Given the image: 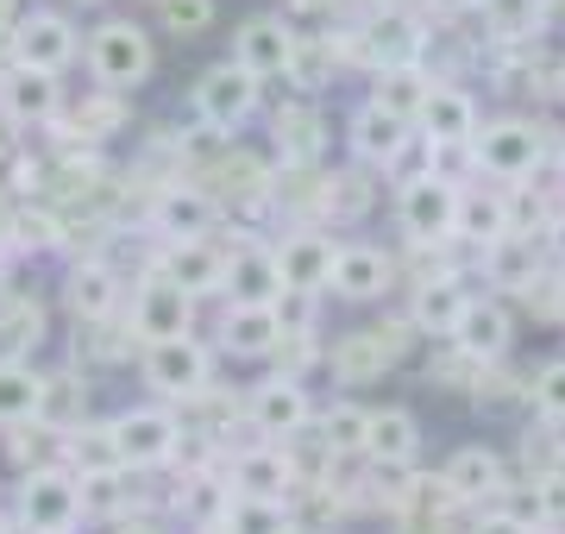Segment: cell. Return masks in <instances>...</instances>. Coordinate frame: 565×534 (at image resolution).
<instances>
[{
  "label": "cell",
  "mask_w": 565,
  "mask_h": 534,
  "mask_svg": "<svg viewBox=\"0 0 565 534\" xmlns=\"http://www.w3.org/2000/svg\"><path fill=\"white\" fill-rule=\"evenodd\" d=\"M245 421L264 434V440H296L302 428H315V396L296 371H277L245 391Z\"/></svg>",
  "instance_id": "30bf717a"
},
{
  "label": "cell",
  "mask_w": 565,
  "mask_h": 534,
  "mask_svg": "<svg viewBox=\"0 0 565 534\" xmlns=\"http://www.w3.org/2000/svg\"><path fill=\"white\" fill-rule=\"evenodd\" d=\"M553 321H565V265H559V277H553Z\"/></svg>",
  "instance_id": "c3c4849f"
},
{
  "label": "cell",
  "mask_w": 565,
  "mask_h": 534,
  "mask_svg": "<svg viewBox=\"0 0 565 534\" xmlns=\"http://www.w3.org/2000/svg\"><path fill=\"white\" fill-rule=\"evenodd\" d=\"M364 459H422V415L403 409V403L371 409V428H364Z\"/></svg>",
  "instance_id": "f546056e"
},
{
  "label": "cell",
  "mask_w": 565,
  "mask_h": 534,
  "mask_svg": "<svg viewBox=\"0 0 565 534\" xmlns=\"http://www.w3.org/2000/svg\"><path fill=\"white\" fill-rule=\"evenodd\" d=\"M553 195H559V207H565V151H559V189H553Z\"/></svg>",
  "instance_id": "816d5d0a"
},
{
  "label": "cell",
  "mask_w": 565,
  "mask_h": 534,
  "mask_svg": "<svg viewBox=\"0 0 565 534\" xmlns=\"http://www.w3.org/2000/svg\"><path fill=\"white\" fill-rule=\"evenodd\" d=\"M408 132H415V120H403V114H390V107H377V102H364V107H352V120H345V151H352V164L377 170Z\"/></svg>",
  "instance_id": "4316f807"
},
{
  "label": "cell",
  "mask_w": 565,
  "mask_h": 534,
  "mask_svg": "<svg viewBox=\"0 0 565 534\" xmlns=\"http://www.w3.org/2000/svg\"><path fill=\"white\" fill-rule=\"evenodd\" d=\"M446 340H452L471 365H503L509 352H515V309H509L497 289H471L459 328L446 333Z\"/></svg>",
  "instance_id": "9c48e42d"
},
{
  "label": "cell",
  "mask_w": 565,
  "mask_h": 534,
  "mask_svg": "<svg viewBox=\"0 0 565 534\" xmlns=\"http://www.w3.org/2000/svg\"><path fill=\"white\" fill-rule=\"evenodd\" d=\"M315 428H321V452L327 459H364V428H371V409L352 403V396H333L321 415H315Z\"/></svg>",
  "instance_id": "1f68e13d"
},
{
  "label": "cell",
  "mask_w": 565,
  "mask_h": 534,
  "mask_svg": "<svg viewBox=\"0 0 565 534\" xmlns=\"http://www.w3.org/2000/svg\"><path fill=\"white\" fill-rule=\"evenodd\" d=\"M527 403L541 421H565V359H546L534 377H527Z\"/></svg>",
  "instance_id": "ab89813d"
},
{
  "label": "cell",
  "mask_w": 565,
  "mask_h": 534,
  "mask_svg": "<svg viewBox=\"0 0 565 534\" xmlns=\"http://www.w3.org/2000/svg\"><path fill=\"white\" fill-rule=\"evenodd\" d=\"M527 528H534V515L509 510V503H478V515H471L465 534H527Z\"/></svg>",
  "instance_id": "bcb514c9"
},
{
  "label": "cell",
  "mask_w": 565,
  "mask_h": 534,
  "mask_svg": "<svg viewBox=\"0 0 565 534\" xmlns=\"http://www.w3.org/2000/svg\"><path fill=\"white\" fill-rule=\"evenodd\" d=\"M427 39H434V32H427V20L415 13V7L384 0L377 13H364L352 32H340L333 51H340L345 63H364V70H390V63H422Z\"/></svg>",
  "instance_id": "6da1fadb"
},
{
  "label": "cell",
  "mask_w": 565,
  "mask_h": 534,
  "mask_svg": "<svg viewBox=\"0 0 565 534\" xmlns=\"http://www.w3.org/2000/svg\"><path fill=\"white\" fill-rule=\"evenodd\" d=\"M403 359V346L390 340L384 328H371V333H345V340H333V346L321 352V365L340 377V384H371V377H384L390 365Z\"/></svg>",
  "instance_id": "d4e9b609"
},
{
  "label": "cell",
  "mask_w": 565,
  "mask_h": 534,
  "mask_svg": "<svg viewBox=\"0 0 565 534\" xmlns=\"http://www.w3.org/2000/svg\"><path fill=\"white\" fill-rule=\"evenodd\" d=\"M527 534H565V528H553V522H534V528H527Z\"/></svg>",
  "instance_id": "db71d44e"
},
{
  "label": "cell",
  "mask_w": 565,
  "mask_h": 534,
  "mask_svg": "<svg viewBox=\"0 0 565 534\" xmlns=\"http://www.w3.org/2000/svg\"><path fill=\"white\" fill-rule=\"evenodd\" d=\"M546 88H553V102H559V107H565V57H559V63H553V83H546Z\"/></svg>",
  "instance_id": "681fc988"
},
{
  "label": "cell",
  "mask_w": 565,
  "mask_h": 534,
  "mask_svg": "<svg viewBox=\"0 0 565 534\" xmlns=\"http://www.w3.org/2000/svg\"><path fill=\"white\" fill-rule=\"evenodd\" d=\"M82 57L102 88H139L158 70V44L139 20H102L95 32H82Z\"/></svg>",
  "instance_id": "3957f363"
},
{
  "label": "cell",
  "mask_w": 565,
  "mask_h": 534,
  "mask_svg": "<svg viewBox=\"0 0 565 534\" xmlns=\"http://www.w3.org/2000/svg\"><path fill=\"white\" fill-rule=\"evenodd\" d=\"M63 114V88L51 70H32V63H13L0 76V120L7 126H51Z\"/></svg>",
  "instance_id": "ac0fdd59"
},
{
  "label": "cell",
  "mask_w": 565,
  "mask_h": 534,
  "mask_svg": "<svg viewBox=\"0 0 565 534\" xmlns=\"http://www.w3.org/2000/svg\"><path fill=\"white\" fill-rule=\"evenodd\" d=\"M63 309L76 314V321H114L120 314V270L102 265V258H82V265H70V277H63Z\"/></svg>",
  "instance_id": "484cf974"
},
{
  "label": "cell",
  "mask_w": 565,
  "mask_h": 534,
  "mask_svg": "<svg viewBox=\"0 0 565 534\" xmlns=\"http://www.w3.org/2000/svg\"><path fill=\"white\" fill-rule=\"evenodd\" d=\"M541 258H546V246H534L527 233H503L497 246L478 252L484 289H497V296H527V289H541Z\"/></svg>",
  "instance_id": "603a6c76"
},
{
  "label": "cell",
  "mask_w": 565,
  "mask_h": 534,
  "mask_svg": "<svg viewBox=\"0 0 565 534\" xmlns=\"http://www.w3.org/2000/svg\"><path fill=\"white\" fill-rule=\"evenodd\" d=\"M139 377L145 391L163 396V403H189L214 384V346L202 333H170V340H145V359H139Z\"/></svg>",
  "instance_id": "7a4b0ae2"
},
{
  "label": "cell",
  "mask_w": 565,
  "mask_h": 534,
  "mask_svg": "<svg viewBox=\"0 0 565 534\" xmlns=\"http://www.w3.org/2000/svg\"><path fill=\"white\" fill-rule=\"evenodd\" d=\"M440 491L465 510H478L490 496L509 491V466H503V447H490V440H465V447L446 452L440 466Z\"/></svg>",
  "instance_id": "5bb4252c"
},
{
  "label": "cell",
  "mask_w": 565,
  "mask_h": 534,
  "mask_svg": "<svg viewBox=\"0 0 565 534\" xmlns=\"http://www.w3.org/2000/svg\"><path fill=\"white\" fill-rule=\"evenodd\" d=\"M471 145H478V177H490V183H527V177H541V164H546V126L541 120L503 114V120L478 126Z\"/></svg>",
  "instance_id": "277c9868"
},
{
  "label": "cell",
  "mask_w": 565,
  "mask_h": 534,
  "mask_svg": "<svg viewBox=\"0 0 565 534\" xmlns=\"http://www.w3.org/2000/svg\"><path fill=\"white\" fill-rule=\"evenodd\" d=\"M107 434H114V447H120V466H126V472H158V466H170V459L189 447V440H182L177 409H163V403L120 409L114 421H107Z\"/></svg>",
  "instance_id": "5b68a950"
},
{
  "label": "cell",
  "mask_w": 565,
  "mask_h": 534,
  "mask_svg": "<svg viewBox=\"0 0 565 534\" xmlns=\"http://www.w3.org/2000/svg\"><path fill=\"white\" fill-rule=\"evenodd\" d=\"M221 522L233 534H296V510L277 496H233Z\"/></svg>",
  "instance_id": "8d00e7d4"
},
{
  "label": "cell",
  "mask_w": 565,
  "mask_h": 534,
  "mask_svg": "<svg viewBox=\"0 0 565 534\" xmlns=\"http://www.w3.org/2000/svg\"><path fill=\"white\" fill-rule=\"evenodd\" d=\"M534 522L565 528V466H553V472L534 478Z\"/></svg>",
  "instance_id": "f6af8a7d"
},
{
  "label": "cell",
  "mask_w": 565,
  "mask_h": 534,
  "mask_svg": "<svg viewBox=\"0 0 565 534\" xmlns=\"http://www.w3.org/2000/svg\"><path fill=\"white\" fill-rule=\"evenodd\" d=\"M195 302H202V296H189L182 284H170V277L151 265V277L132 289L126 328H132L139 346H145V340H170V333H195Z\"/></svg>",
  "instance_id": "8fae6325"
},
{
  "label": "cell",
  "mask_w": 565,
  "mask_h": 534,
  "mask_svg": "<svg viewBox=\"0 0 565 534\" xmlns=\"http://www.w3.org/2000/svg\"><path fill=\"white\" fill-rule=\"evenodd\" d=\"M82 478V515H114L126 491V466H107V472H76Z\"/></svg>",
  "instance_id": "b9f144b4"
},
{
  "label": "cell",
  "mask_w": 565,
  "mask_h": 534,
  "mask_svg": "<svg viewBox=\"0 0 565 534\" xmlns=\"http://www.w3.org/2000/svg\"><path fill=\"white\" fill-rule=\"evenodd\" d=\"M503 233H515V226H509V189L465 183L459 189V221H452V239L471 246V252H484V246H497Z\"/></svg>",
  "instance_id": "83f0119b"
},
{
  "label": "cell",
  "mask_w": 565,
  "mask_h": 534,
  "mask_svg": "<svg viewBox=\"0 0 565 534\" xmlns=\"http://www.w3.org/2000/svg\"><path fill=\"white\" fill-rule=\"evenodd\" d=\"M20 522L39 534H76L82 528V478L70 466H32L20 478Z\"/></svg>",
  "instance_id": "52a82bcc"
},
{
  "label": "cell",
  "mask_w": 565,
  "mask_h": 534,
  "mask_svg": "<svg viewBox=\"0 0 565 534\" xmlns=\"http://www.w3.org/2000/svg\"><path fill=\"white\" fill-rule=\"evenodd\" d=\"M452 221H459V183L422 177V183L396 189V226H403L408 246H446Z\"/></svg>",
  "instance_id": "4fadbf2b"
},
{
  "label": "cell",
  "mask_w": 565,
  "mask_h": 534,
  "mask_svg": "<svg viewBox=\"0 0 565 534\" xmlns=\"http://www.w3.org/2000/svg\"><path fill=\"white\" fill-rule=\"evenodd\" d=\"M158 270L170 277V284H182L189 296H221L226 246H214V233H207V239H163Z\"/></svg>",
  "instance_id": "cb8c5ba5"
},
{
  "label": "cell",
  "mask_w": 565,
  "mask_h": 534,
  "mask_svg": "<svg viewBox=\"0 0 565 534\" xmlns=\"http://www.w3.org/2000/svg\"><path fill=\"white\" fill-rule=\"evenodd\" d=\"M277 321H282V333H315V321H321V296H315V289H282L277 296Z\"/></svg>",
  "instance_id": "ee69618b"
},
{
  "label": "cell",
  "mask_w": 565,
  "mask_h": 534,
  "mask_svg": "<svg viewBox=\"0 0 565 534\" xmlns=\"http://www.w3.org/2000/svg\"><path fill=\"white\" fill-rule=\"evenodd\" d=\"M226 484H233V496H277V503H289V496H296V459H289V447H277V440L239 447L226 459Z\"/></svg>",
  "instance_id": "e0dca14e"
},
{
  "label": "cell",
  "mask_w": 565,
  "mask_h": 534,
  "mask_svg": "<svg viewBox=\"0 0 565 534\" xmlns=\"http://www.w3.org/2000/svg\"><path fill=\"white\" fill-rule=\"evenodd\" d=\"M88 421V377L76 371H57V377H44V396H39V421L32 428H51V434H70Z\"/></svg>",
  "instance_id": "836d02e7"
},
{
  "label": "cell",
  "mask_w": 565,
  "mask_h": 534,
  "mask_svg": "<svg viewBox=\"0 0 565 534\" xmlns=\"http://www.w3.org/2000/svg\"><path fill=\"white\" fill-rule=\"evenodd\" d=\"M221 296H226V302H258V309H277V296H282L277 246H264V239H233V246H226Z\"/></svg>",
  "instance_id": "2e32d148"
},
{
  "label": "cell",
  "mask_w": 565,
  "mask_h": 534,
  "mask_svg": "<svg viewBox=\"0 0 565 534\" xmlns=\"http://www.w3.org/2000/svg\"><path fill=\"white\" fill-rule=\"evenodd\" d=\"M452 7H465V13H478V7H484V0H452Z\"/></svg>",
  "instance_id": "11a10c76"
},
{
  "label": "cell",
  "mask_w": 565,
  "mask_h": 534,
  "mask_svg": "<svg viewBox=\"0 0 565 534\" xmlns=\"http://www.w3.org/2000/svg\"><path fill=\"white\" fill-rule=\"evenodd\" d=\"M158 20H163V32L195 39V32L214 25V0H158Z\"/></svg>",
  "instance_id": "7bdbcfd3"
},
{
  "label": "cell",
  "mask_w": 565,
  "mask_h": 534,
  "mask_svg": "<svg viewBox=\"0 0 565 534\" xmlns=\"http://www.w3.org/2000/svg\"><path fill=\"white\" fill-rule=\"evenodd\" d=\"M390 284H396V258L371 239H340L333 246V277H327V296L345 302V309H371L384 302Z\"/></svg>",
  "instance_id": "ba28073f"
},
{
  "label": "cell",
  "mask_w": 565,
  "mask_h": 534,
  "mask_svg": "<svg viewBox=\"0 0 565 534\" xmlns=\"http://www.w3.org/2000/svg\"><path fill=\"white\" fill-rule=\"evenodd\" d=\"M195 534H233V528H226V522H207V528H195Z\"/></svg>",
  "instance_id": "f5cc1de1"
},
{
  "label": "cell",
  "mask_w": 565,
  "mask_h": 534,
  "mask_svg": "<svg viewBox=\"0 0 565 534\" xmlns=\"http://www.w3.org/2000/svg\"><path fill=\"white\" fill-rule=\"evenodd\" d=\"M0 158H7V139H0Z\"/></svg>",
  "instance_id": "6f0895ef"
},
{
  "label": "cell",
  "mask_w": 565,
  "mask_h": 534,
  "mask_svg": "<svg viewBox=\"0 0 565 534\" xmlns=\"http://www.w3.org/2000/svg\"><path fill=\"white\" fill-rule=\"evenodd\" d=\"M333 233L327 226H289L277 239V270H282V289H315L327 296V277H333Z\"/></svg>",
  "instance_id": "d6986e66"
},
{
  "label": "cell",
  "mask_w": 565,
  "mask_h": 534,
  "mask_svg": "<svg viewBox=\"0 0 565 534\" xmlns=\"http://www.w3.org/2000/svg\"><path fill=\"white\" fill-rule=\"evenodd\" d=\"M70 7H107V0H70Z\"/></svg>",
  "instance_id": "9f6ffc18"
},
{
  "label": "cell",
  "mask_w": 565,
  "mask_h": 534,
  "mask_svg": "<svg viewBox=\"0 0 565 534\" xmlns=\"http://www.w3.org/2000/svg\"><path fill=\"white\" fill-rule=\"evenodd\" d=\"M258 107H264V83L245 63L226 57V63H214V70H202V83H195V114H202L207 126H221L226 139L258 120Z\"/></svg>",
  "instance_id": "8992f818"
},
{
  "label": "cell",
  "mask_w": 565,
  "mask_h": 534,
  "mask_svg": "<svg viewBox=\"0 0 565 534\" xmlns=\"http://www.w3.org/2000/svg\"><path fill=\"white\" fill-rule=\"evenodd\" d=\"M427 88H434L427 63H390V70H371V102L390 107V114H403V120H415V114H422Z\"/></svg>",
  "instance_id": "d6a6232c"
},
{
  "label": "cell",
  "mask_w": 565,
  "mask_h": 534,
  "mask_svg": "<svg viewBox=\"0 0 565 534\" xmlns=\"http://www.w3.org/2000/svg\"><path fill=\"white\" fill-rule=\"evenodd\" d=\"M214 346H221L226 359H277V352H282L277 309H258V302H221Z\"/></svg>",
  "instance_id": "44dd1931"
},
{
  "label": "cell",
  "mask_w": 565,
  "mask_h": 534,
  "mask_svg": "<svg viewBox=\"0 0 565 534\" xmlns=\"http://www.w3.org/2000/svg\"><path fill=\"white\" fill-rule=\"evenodd\" d=\"M76 57H82V25L70 13H57V7L20 13V25H13V63H32V70L63 76Z\"/></svg>",
  "instance_id": "7c38bea8"
},
{
  "label": "cell",
  "mask_w": 565,
  "mask_h": 534,
  "mask_svg": "<svg viewBox=\"0 0 565 534\" xmlns=\"http://www.w3.org/2000/svg\"><path fill=\"white\" fill-rule=\"evenodd\" d=\"M415 126H422L427 139H478V102H471V88L459 83H440L434 76V88H427L422 114H415Z\"/></svg>",
  "instance_id": "f1b7e54d"
},
{
  "label": "cell",
  "mask_w": 565,
  "mask_h": 534,
  "mask_svg": "<svg viewBox=\"0 0 565 534\" xmlns=\"http://www.w3.org/2000/svg\"><path fill=\"white\" fill-rule=\"evenodd\" d=\"M422 177H434V139H427L422 126H415V132H408V139L396 145V151H390L384 164H377V183H384L390 195H396V189L422 183Z\"/></svg>",
  "instance_id": "74e56055"
},
{
  "label": "cell",
  "mask_w": 565,
  "mask_h": 534,
  "mask_svg": "<svg viewBox=\"0 0 565 534\" xmlns=\"http://www.w3.org/2000/svg\"><path fill=\"white\" fill-rule=\"evenodd\" d=\"M7 534H39V528H32V522H20V515H13V522H7Z\"/></svg>",
  "instance_id": "f907efd6"
},
{
  "label": "cell",
  "mask_w": 565,
  "mask_h": 534,
  "mask_svg": "<svg viewBox=\"0 0 565 534\" xmlns=\"http://www.w3.org/2000/svg\"><path fill=\"white\" fill-rule=\"evenodd\" d=\"M434 177L440 183H478V145L471 139H434Z\"/></svg>",
  "instance_id": "60d3db41"
},
{
  "label": "cell",
  "mask_w": 565,
  "mask_h": 534,
  "mask_svg": "<svg viewBox=\"0 0 565 534\" xmlns=\"http://www.w3.org/2000/svg\"><path fill=\"white\" fill-rule=\"evenodd\" d=\"M465 302H471V284H465L459 270H434V277H422L415 296H408V328L427 333V340H446V333L459 328Z\"/></svg>",
  "instance_id": "7402d4cb"
},
{
  "label": "cell",
  "mask_w": 565,
  "mask_h": 534,
  "mask_svg": "<svg viewBox=\"0 0 565 534\" xmlns=\"http://www.w3.org/2000/svg\"><path fill=\"white\" fill-rule=\"evenodd\" d=\"M321 139L327 132H321V107L315 102H289L277 114V158L282 164H296V170L315 164L321 158Z\"/></svg>",
  "instance_id": "e575fe53"
},
{
  "label": "cell",
  "mask_w": 565,
  "mask_h": 534,
  "mask_svg": "<svg viewBox=\"0 0 565 534\" xmlns=\"http://www.w3.org/2000/svg\"><path fill=\"white\" fill-rule=\"evenodd\" d=\"M296 44L302 32L282 20V13H252V20L233 32V63H245L258 83H289V63H296Z\"/></svg>",
  "instance_id": "9a60e30c"
},
{
  "label": "cell",
  "mask_w": 565,
  "mask_h": 534,
  "mask_svg": "<svg viewBox=\"0 0 565 534\" xmlns=\"http://www.w3.org/2000/svg\"><path fill=\"white\" fill-rule=\"evenodd\" d=\"M44 371H32L25 359H0V428H25L39 421Z\"/></svg>",
  "instance_id": "d590c367"
},
{
  "label": "cell",
  "mask_w": 565,
  "mask_h": 534,
  "mask_svg": "<svg viewBox=\"0 0 565 534\" xmlns=\"http://www.w3.org/2000/svg\"><path fill=\"white\" fill-rule=\"evenodd\" d=\"M546 252H553V265H565V207L546 221Z\"/></svg>",
  "instance_id": "7dc6e473"
},
{
  "label": "cell",
  "mask_w": 565,
  "mask_h": 534,
  "mask_svg": "<svg viewBox=\"0 0 565 534\" xmlns=\"http://www.w3.org/2000/svg\"><path fill=\"white\" fill-rule=\"evenodd\" d=\"M478 25H484L490 44H515V51H522L527 39H541L546 0H484V7H478Z\"/></svg>",
  "instance_id": "4dcf8cb0"
},
{
  "label": "cell",
  "mask_w": 565,
  "mask_h": 534,
  "mask_svg": "<svg viewBox=\"0 0 565 534\" xmlns=\"http://www.w3.org/2000/svg\"><path fill=\"white\" fill-rule=\"evenodd\" d=\"M151 226H158V239H207V233H221V202L202 183H170L151 202Z\"/></svg>",
  "instance_id": "ffe728a7"
},
{
  "label": "cell",
  "mask_w": 565,
  "mask_h": 534,
  "mask_svg": "<svg viewBox=\"0 0 565 534\" xmlns=\"http://www.w3.org/2000/svg\"><path fill=\"white\" fill-rule=\"evenodd\" d=\"M63 452H70V466L76 472H107V466H120V447H114V434H107V421L102 428H70L63 434Z\"/></svg>",
  "instance_id": "f35d334b"
}]
</instances>
